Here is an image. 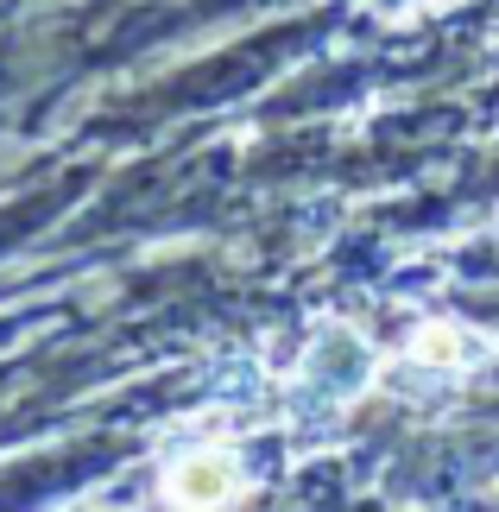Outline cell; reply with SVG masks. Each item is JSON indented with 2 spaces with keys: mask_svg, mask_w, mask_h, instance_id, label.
<instances>
[{
  "mask_svg": "<svg viewBox=\"0 0 499 512\" xmlns=\"http://www.w3.org/2000/svg\"><path fill=\"white\" fill-rule=\"evenodd\" d=\"M411 354L424 367H443V373H468V367H487L493 361V336L487 329H468V323H424L417 329Z\"/></svg>",
  "mask_w": 499,
  "mask_h": 512,
  "instance_id": "obj_2",
  "label": "cell"
},
{
  "mask_svg": "<svg viewBox=\"0 0 499 512\" xmlns=\"http://www.w3.org/2000/svg\"><path fill=\"white\" fill-rule=\"evenodd\" d=\"M165 494H171V500H184V506L234 500V494H241V462H234L228 449H196V456H184V462L171 468Z\"/></svg>",
  "mask_w": 499,
  "mask_h": 512,
  "instance_id": "obj_1",
  "label": "cell"
}]
</instances>
